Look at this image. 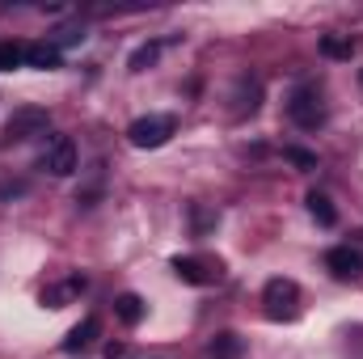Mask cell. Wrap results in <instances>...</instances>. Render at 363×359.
Listing matches in <instances>:
<instances>
[{"label":"cell","mask_w":363,"mask_h":359,"mask_svg":"<svg viewBox=\"0 0 363 359\" xmlns=\"http://www.w3.org/2000/svg\"><path fill=\"white\" fill-rule=\"evenodd\" d=\"M359 85H363V72H359Z\"/></svg>","instance_id":"21"},{"label":"cell","mask_w":363,"mask_h":359,"mask_svg":"<svg viewBox=\"0 0 363 359\" xmlns=\"http://www.w3.org/2000/svg\"><path fill=\"white\" fill-rule=\"evenodd\" d=\"M161 51H165V43H161V38H152V43H144V47H135V51H131L127 68H131V72H148V68H157Z\"/></svg>","instance_id":"14"},{"label":"cell","mask_w":363,"mask_h":359,"mask_svg":"<svg viewBox=\"0 0 363 359\" xmlns=\"http://www.w3.org/2000/svg\"><path fill=\"white\" fill-rule=\"evenodd\" d=\"M287 118L300 127V131H317L325 127V101L313 85H300V89L287 97Z\"/></svg>","instance_id":"3"},{"label":"cell","mask_w":363,"mask_h":359,"mask_svg":"<svg viewBox=\"0 0 363 359\" xmlns=\"http://www.w3.org/2000/svg\"><path fill=\"white\" fill-rule=\"evenodd\" d=\"M169 267H174V275H178L182 283H190V287H211V283H220V275H224V263H220V258H194V254L174 258Z\"/></svg>","instance_id":"6"},{"label":"cell","mask_w":363,"mask_h":359,"mask_svg":"<svg viewBox=\"0 0 363 359\" xmlns=\"http://www.w3.org/2000/svg\"><path fill=\"white\" fill-rule=\"evenodd\" d=\"M178 136V118L174 114H144L127 127V144L131 148H165Z\"/></svg>","instance_id":"1"},{"label":"cell","mask_w":363,"mask_h":359,"mask_svg":"<svg viewBox=\"0 0 363 359\" xmlns=\"http://www.w3.org/2000/svg\"><path fill=\"white\" fill-rule=\"evenodd\" d=\"M38 165H43L51 178H72V174H77V165H81L77 140H72V136H51V140H47V148H43V157H38Z\"/></svg>","instance_id":"4"},{"label":"cell","mask_w":363,"mask_h":359,"mask_svg":"<svg viewBox=\"0 0 363 359\" xmlns=\"http://www.w3.org/2000/svg\"><path fill=\"white\" fill-rule=\"evenodd\" d=\"M262 304H267V317L271 321H296L300 317V287L296 279H267L262 287Z\"/></svg>","instance_id":"2"},{"label":"cell","mask_w":363,"mask_h":359,"mask_svg":"<svg viewBox=\"0 0 363 359\" xmlns=\"http://www.w3.org/2000/svg\"><path fill=\"white\" fill-rule=\"evenodd\" d=\"M51 43L64 51V47H77V43H85V26L81 21H72V26H60L55 34H51Z\"/></svg>","instance_id":"18"},{"label":"cell","mask_w":363,"mask_h":359,"mask_svg":"<svg viewBox=\"0 0 363 359\" xmlns=\"http://www.w3.org/2000/svg\"><path fill=\"white\" fill-rule=\"evenodd\" d=\"M325 270H330L338 283H355L363 275V254L351 250V245H334V250L325 254Z\"/></svg>","instance_id":"7"},{"label":"cell","mask_w":363,"mask_h":359,"mask_svg":"<svg viewBox=\"0 0 363 359\" xmlns=\"http://www.w3.org/2000/svg\"><path fill=\"white\" fill-rule=\"evenodd\" d=\"M207 351H211V359H241V351H245V343H241V334L224 330V334H216V338L207 343Z\"/></svg>","instance_id":"15"},{"label":"cell","mask_w":363,"mask_h":359,"mask_svg":"<svg viewBox=\"0 0 363 359\" xmlns=\"http://www.w3.org/2000/svg\"><path fill=\"white\" fill-rule=\"evenodd\" d=\"M308 216L321 224V228H334L338 224V211H334V203H330V194H321V190H308Z\"/></svg>","instance_id":"13"},{"label":"cell","mask_w":363,"mask_h":359,"mask_svg":"<svg viewBox=\"0 0 363 359\" xmlns=\"http://www.w3.org/2000/svg\"><path fill=\"white\" fill-rule=\"evenodd\" d=\"M101 355H106V359H123V355H127V347H123V343H106V347H101Z\"/></svg>","instance_id":"20"},{"label":"cell","mask_w":363,"mask_h":359,"mask_svg":"<svg viewBox=\"0 0 363 359\" xmlns=\"http://www.w3.org/2000/svg\"><path fill=\"white\" fill-rule=\"evenodd\" d=\"M97 338H101V321H97V317L77 321V326L68 330V338H64V355H85Z\"/></svg>","instance_id":"9"},{"label":"cell","mask_w":363,"mask_h":359,"mask_svg":"<svg viewBox=\"0 0 363 359\" xmlns=\"http://www.w3.org/2000/svg\"><path fill=\"white\" fill-rule=\"evenodd\" d=\"M258 106H262V81L258 77H237V85H233V114L250 118V114H258Z\"/></svg>","instance_id":"8"},{"label":"cell","mask_w":363,"mask_h":359,"mask_svg":"<svg viewBox=\"0 0 363 359\" xmlns=\"http://www.w3.org/2000/svg\"><path fill=\"white\" fill-rule=\"evenodd\" d=\"M26 47H30V43L4 38V43H0V72H17V68H26Z\"/></svg>","instance_id":"16"},{"label":"cell","mask_w":363,"mask_h":359,"mask_svg":"<svg viewBox=\"0 0 363 359\" xmlns=\"http://www.w3.org/2000/svg\"><path fill=\"white\" fill-rule=\"evenodd\" d=\"M64 64V51L47 38V43H30L26 47V68H43V72H55Z\"/></svg>","instance_id":"10"},{"label":"cell","mask_w":363,"mask_h":359,"mask_svg":"<svg viewBox=\"0 0 363 359\" xmlns=\"http://www.w3.org/2000/svg\"><path fill=\"white\" fill-rule=\"evenodd\" d=\"M47 127H51V114H47L43 106H21V110L9 114L4 140H9V144H26V140H34V136H47Z\"/></svg>","instance_id":"5"},{"label":"cell","mask_w":363,"mask_h":359,"mask_svg":"<svg viewBox=\"0 0 363 359\" xmlns=\"http://www.w3.org/2000/svg\"><path fill=\"white\" fill-rule=\"evenodd\" d=\"M144 313H148L144 296H135V292H118V296H114V317H118L123 326H140Z\"/></svg>","instance_id":"11"},{"label":"cell","mask_w":363,"mask_h":359,"mask_svg":"<svg viewBox=\"0 0 363 359\" xmlns=\"http://www.w3.org/2000/svg\"><path fill=\"white\" fill-rule=\"evenodd\" d=\"M190 220H194V237H203L207 228H216V211H203V203H190Z\"/></svg>","instance_id":"19"},{"label":"cell","mask_w":363,"mask_h":359,"mask_svg":"<svg viewBox=\"0 0 363 359\" xmlns=\"http://www.w3.org/2000/svg\"><path fill=\"white\" fill-rule=\"evenodd\" d=\"M283 161H287V165H296L300 174H313V170H317V153L296 148V144H287V148H283Z\"/></svg>","instance_id":"17"},{"label":"cell","mask_w":363,"mask_h":359,"mask_svg":"<svg viewBox=\"0 0 363 359\" xmlns=\"http://www.w3.org/2000/svg\"><path fill=\"white\" fill-rule=\"evenodd\" d=\"M317 51H321L325 60H351V55L359 51V43H355L351 34H321Z\"/></svg>","instance_id":"12"}]
</instances>
